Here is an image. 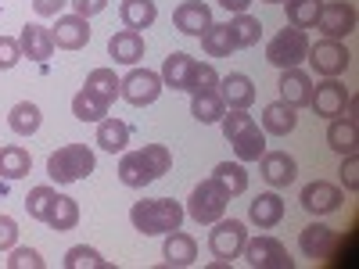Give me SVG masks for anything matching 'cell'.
I'll use <instances>...</instances> for the list:
<instances>
[{
	"label": "cell",
	"mask_w": 359,
	"mask_h": 269,
	"mask_svg": "<svg viewBox=\"0 0 359 269\" xmlns=\"http://www.w3.org/2000/svg\"><path fill=\"white\" fill-rule=\"evenodd\" d=\"M76 223H79V205H76V198L57 194L54 205H50V212H47V226L57 230V233H69V230H76Z\"/></svg>",
	"instance_id": "83f0119b"
},
{
	"label": "cell",
	"mask_w": 359,
	"mask_h": 269,
	"mask_svg": "<svg viewBox=\"0 0 359 269\" xmlns=\"http://www.w3.org/2000/svg\"><path fill=\"white\" fill-rule=\"evenodd\" d=\"M111 269V262L108 258H101V251L97 248H86V244H76V248H69L65 251V269Z\"/></svg>",
	"instance_id": "f35d334b"
},
{
	"label": "cell",
	"mask_w": 359,
	"mask_h": 269,
	"mask_svg": "<svg viewBox=\"0 0 359 269\" xmlns=\"http://www.w3.org/2000/svg\"><path fill=\"white\" fill-rule=\"evenodd\" d=\"M345 104H348V90H345V83H338V79H323L320 86H313L309 108H313L320 118H338V115H345Z\"/></svg>",
	"instance_id": "8fae6325"
},
{
	"label": "cell",
	"mask_w": 359,
	"mask_h": 269,
	"mask_svg": "<svg viewBox=\"0 0 359 269\" xmlns=\"http://www.w3.org/2000/svg\"><path fill=\"white\" fill-rule=\"evenodd\" d=\"M191 115L198 118L201 126L219 123V118L226 115V104H223V97H219V90H208V94H194V97H191Z\"/></svg>",
	"instance_id": "f1b7e54d"
},
{
	"label": "cell",
	"mask_w": 359,
	"mask_h": 269,
	"mask_svg": "<svg viewBox=\"0 0 359 269\" xmlns=\"http://www.w3.org/2000/svg\"><path fill=\"white\" fill-rule=\"evenodd\" d=\"M94 165H97V158L86 144H62L47 158V176L54 184H79V179L94 172Z\"/></svg>",
	"instance_id": "7a4b0ae2"
},
{
	"label": "cell",
	"mask_w": 359,
	"mask_h": 269,
	"mask_svg": "<svg viewBox=\"0 0 359 269\" xmlns=\"http://www.w3.org/2000/svg\"><path fill=\"white\" fill-rule=\"evenodd\" d=\"M216 90H219V97H223L226 108H248V104L255 101V83H252L245 72H230V76H223Z\"/></svg>",
	"instance_id": "d6986e66"
},
{
	"label": "cell",
	"mask_w": 359,
	"mask_h": 269,
	"mask_svg": "<svg viewBox=\"0 0 359 269\" xmlns=\"http://www.w3.org/2000/svg\"><path fill=\"white\" fill-rule=\"evenodd\" d=\"M226 29H230V36H233V47H255L262 40V22L252 18L248 11L245 15H233L226 22Z\"/></svg>",
	"instance_id": "d6a6232c"
},
{
	"label": "cell",
	"mask_w": 359,
	"mask_h": 269,
	"mask_svg": "<svg viewBox=\"0 0 359 269\" xmlns=\"http://www.w3.org/2000/svg\"><path fill=\"white\" fill-rule=\"evenodd\" d=\"M29 169H33V158H29L25 147H18V144L0 147V179H22V176H29Z\"/></svg>",
	"instance_id": "f546056e"
},
{
	"label": "cell",
	"mask_w": 359,
	"mask_h": 269,
	"mask_svg": "<svg viewBox=\"0 0 359 269\" xmlns=\"http://www.w3.org/2000/svg\"><path fill=\"white\" fill-rule=\"evenodd\" d=\"M54 198H57V191H54V187H47V184H40V187L29 191V198H25V212H29V219L47 223V212H50Z\"/></svg>",
	"instance_id": "ab89813d"
},
{
	"label": "cell",
	"mask_w": 359,
	"mask_h": 269,
	"mask_svg": "<svg viewBox=\"0 0 359 269\" xmlns=\"http://www.w3.org/2000/svg\"><path fill=\"white\" fill-rule=\"evenodd\" d=\"M208 179H216V187H219L226 198H237V194H245V191H248V172H245V162H219Z\"/></svg>",
	"instance_id": "d4e9b609"
},
{
	"label": "cell",
	"mask_w": 359,
	"mask_h": 269,
	"mask_svg": "<svg viewBox=\"0 0 359 269\" xmlns=\"http://www.w3.org/2000/svg\"><path fill=\"white\" fill-rule=\"evenodd\" d=\"M130 223L144 237H165V233L180 230L184 208H180V201H172V198H144L130 208Z\"/></svg>",
	"instance_id": "6da1fadb"
},
{
	"label": "cell",
	"mask_w": 359,
	"mask_h": 269,
	"mask_svg": "<svg viewBox=\"0 0 359 269\" xmlns=\"http://www.w3.org/2000/svg\"><path fill=\"white\" fill-rule=\"evenodd\" d=\"M40 123H43V111H40L33 101H18V104L11 108V115H8V126H11L18 137H33V133L40 130Z\"/></svg>",
	"instance_id": "1f68e13d"
},
{
	"label": "cell",
	"mask_w": 359,
	"mask_h": 269,
	"mask_svg": "<svg viewBox=\"0 0 359 269\" xmlns=\"http://www.w3.org/2000/svg\"><path fill=\"white\" fill-rule=\"evenodd\" d=\"M18 47H22V57H29V62H50L54 57V36H50V29L40 25V22H29L22 29V36H18Z\"/></svg>",
	"instance_id": "4fadbf2b"
},
{
	"label": "cell",
	"mask_w": 359,
	"mask_h": 269,
	"mask_svg": "<svg viewBox=\"0 0 359 269\" xmlns=\"http://www.w3.org/2000/svg\"><path fill=\"white\" fill-rule=\"evenodd\" d=\"M259 172H262V179L269 187H287V184H294L298 165H294V158L287 151H266L259 158Z\"/></svg>",
	"instance_id": "2e32d148"
},
{
	"label": "cell",
	"mask_w": 359,
	"mask_h": 269,
	"mask_svg": "<svg viewBox=\"0 0 359 269\" xmlns=\"http://www.w3.org/2000/svg\"><path fill=\"white\" fill-rule=\"evenodd\" d=\"M327 144H331L338 155L355 151V147H359V130H355V118H331V126H327Z\"/></svg>",
	"instance_id": "4dcf8cb0"
},
{
	"label": "cell",
	"mask_w": 359,
	"mask_h": 269,
	"mask_svg": "<svg viewBox=\"0 0 359 269\" xmlns=\"http://www.w3.org/2000/svg\"><path fill=\"white\" fill-rule=\"evenodd\" d=\"M72 4V15H83V18H94L108 8V0H69Z\"/></svg>",
	"instance_id": "7dc6e473"
},
{
	"label": "cell",
	"mask_w": 359,
	"mask_h": 269,
	"mask_svg": "<svg viewBox=\"0 0 359 269\" xmlns=\"http://www.w3.org/2000/svg\"><path fill=\"white\" fill-rule=\"evenodd\" d=\"M298 201H302V208L309 216H331L341 208V187L327 184V179H313V184L302 187V198Z\"/></svg>",
	"instance_id": "30bf717a"
},
{
	"label": "cell",
	"mask_w": 359,
	"mask_h": 269,
	"mask_svg": "<svg viewBox=\"0 0 359 269\" xmlns=\"http://www.w3.org/2000/svg\"><path fill=\"white\" fill-rule=\"evenodd\" d=\"M198 40H201V47H205L208 57H230V54L237 50V47H233V36H230V29H226V25H216V22L208 25Z\"/></svg>",
	"instance_id": "e575fe53"
},
{
	"label": "cell",
	"mask_w": 359,
	"mask_h": 269,
	"mask_svg": "<svg viewBox=\"0 0 359 269\" xmlns=\"http://www.w3.org/2000/svg\"><path fill=\"white\" fill-rule=\"evenodd\" d=\"M219 126H223V137L226 140H233V137H241V133H248L252 126H259L255 118L245 111V108H226V115L219 118Z\"/></svg>",
	"instance_id": "60d3db41"
},
{
	"label": "cell",
	"mask_w": 359,
	"mask_h": 269,
	"mask_svg": "<svg viewBox=\"0 0 359 269\" xmlns=\"http://www.w3.org/2000/svg\"><path fill=\"white\" fill-rule=\"evenodd\" d=\"M18 62H22V47H18V40H11V36H0V72L15 69Z\"/></svg>",
	"instance_id": "ee69618b"
},
{
	"label": "cell",
	"mask_w": 359,
	"mask_h": 269,
	"mask_svg": "<svg viewBox=\"0 0 359 269\" xmlns=\"http://www.w3.org/2000/svg\"><path fill=\"white\" fill-rule=\"evenodd\" d=\"M191 72H194V57L184 54V50H172L165 62H162V86L169 90H184L187 94V83H191Z\"/></svg>",
	"instance_id": "603a6c76"
},
{
	"label": "cell",
	"mask_w": 359,
	"mask_h": 269,
	"mask_svg": "<svg viewBox=\"0 0 359 269\" xmlns=\"http://www.w3.org/2000/svg\"><path fill=\"white\" fill-rule=\"evenodd\" d=\"M219 86V72L212 65H201L194 62V72H191V83H187V94H208V90H216Z\"/></svg>",
	"instance_id": "b9f144b4"
},
{
	"label": "cell",
	"mask_w": 359,
	"mask_h": 269,
	"mask_svg": "<svg viewBox=\"0 0 359 269\" xmlns=\"http://www.w3.org/2000/svg\"><path fill=\"white\" fill-rule=\"evenodd\" d=\"M306 62H309V69H313L316 76H323V79H338V76L348 69L352 54H348V47H345L341 40H320V43H309Z\"/></svg>",
	"instance_id": "52a82bcc"
},
{
	"label": "cell",
	"mask_w": 359,
	"mask_h": 269,
	"mask_svg": "<svg viewBox=\"0 0 359 269\" xmlns=\"http://www.w3.org/2000/svg\"><path fill=\"white\" fill-rule=\"evenodd\" d=\"M313 29H320L323 40H341V36L355 33V8L348 0H331V4L320 8V18Z\"/></svg>",
	"instance_id": "9c48e42d"
},
{
	"label": "cell",
	"mask_w": 359,
	"mask_h": 269,
	"mask_svg": "<svg viewBox=\"0 0 359 269\" xmlns=\"http://www.w3.org/2000/svg\"><path fill=\"white\" fill-rule=\"evenodd\" d=\"M219 8H226L230 15H245L252 8V0H219Z\"/></svg>",
	"instance_id": "681fc988"
},
{
	"label": "cell",
	"mask_w": 359,
	"mask_h": 269,
	"mask_svg": "<svg viewBox=\"0 0 359 269\" xmlns=\"http://www.w3.org/2000/svg\"><path fill=\"white\" fill-rule=\"evenodd\" d=\"M86 90L111 104L118 97V76H115V69H94V72L86 76Z\"/></svg>",
	"instance_id": "74e56055"
},
{
	"label": "cell",
	"mask_w": 359,
	"mask_h": 269,
	"mask_svg": "<svg viewBox=\"0 0 359 269\" xmlns=\"http://www.w3.org/2000/svg\"><path fill=\"white\" fill-rule=\"evenodd\" d=\"M8 269H43V255L36 248H11Z\"/></svg>",
	"instance_id": "7bdbcfd3"
},
{
	"label": "cell",
	"mask_w": 359,
	"mask_h": 269,
	"mask_svg": "<svg viewBox=\"0 0 359 269\" xmlns=\"http://www.w3.org/2000/svg\"><path fill=\"white\" fill-rule=\"evenodd\" d=\"M277 86H280V101H287L291 108H306L313 97V79L302 69H284Z\"/></svg>",
	"instance_id": "ac0fdd59"
},
{
	"label": "cell",
	"mask_w": 359,
	"mask_h": 269,
	"mask_svg": "<svg viewBox=\"0 0 359 269\" xmlns=\"http://www.w3.org/2000/svg\"><path fill=\"white\" fill-rule=\"evenodd\" d=\"M65 4H69V0H33V11H36L40 18H57Z\"/></svg>",
	"instance_id": "c3c4849f"
},
{
	"label": "cell",
	"mask_w": 359,
	"mask_h": 269,
	"mask_svg": "<svg viewBox=\"0 0 359 269\" xmlns=\"http://www.w3.org/2000/svg\"><path fill=\"white\" fill-rule=\"evenodd\" d=\"M298 248H302L306 258H331L334 248H338V233L323 223H313L298 233Z\"/></svg>",
	"instance_id": "9a60e30c"
},
{
	"label": "cell",
	"mask_w": 359,
	"mask_h": 269,
	"mask_svg": "<svg viewBox=\"0 0 359 269\" xmlns=\"http://www.w3.org/2000/svg\"><path fill=\"white\" fill-rule=\"evenodd\" d=\"M172 25L184 36H201L205 29L212 25V8H208L205 0H184V4L172 11Z\"/></svg>",
	"instance_id": "5bb4252c"
},
{
	"label": "cell",
	"mask_w": 359,
	"mask_h": 269,
	"mask_svg": "<svg viewBox=\"0 0 359 269\" xmlns=\"http://www.w3.org/2000/svg\"><path fill=\"white\" fill-rule=\"evenodd\" d=\"M72 115L79 118V123H101V118L108 115V101H101L97 94H90V90L83 86L72 97Z\"/></svg>",
	"instance_id": "836d02e7"
},
{
	"label": "cell",
	"mask_w": 359,
	"mask_h": 269,
	"mask_svg": "<svg viewBox=\"0 0 359 269\" xmlns=\"http://www.w3.org/2000/svg\"><path fill=\"white\" fill-rule=\"evenodd\" d=\"M306 50H309V36H306V29H280V33L266 43V62L273 65V69H298L306 62Z\"/></svg>",
	"instance_id": "3957f363"
},
{
	"label": "cell",
	"mask_w": 359,
	"mask_h": 269,
	"mask_svg": "<svg viewBox=\"0 0 359 269\" xmlns=\"http://www.w3.org/2000/svg\"><path fill=\"white\" fill-rule=\"evenodd\" d=\"M18 241V223L11 216H0V251H11Z\"/></svg>",
	"instance_id": "bcb514c9"
},
{
	"label": "cell",
	"mask_w": 359,
	"mask_h": 269,
	"mask_svg": "<svg viewBox=\"0 0 359 269\" xmlns=\"http://www.w3.org/2000/svg\"><path fill=\"white\" fill-rule=\"evenodd\" d=\"M284 4H287V25H294V29H313L316 18H320L323 0H284Z\"/></svg>",
	"instance_id": "8d00e7d4"
},
{
	"label": "cell",
	"mask_w": 359,
	"mask_h": 269,
	"mask_svg": "<svg viewBox=\"0 0 359 269\" xmlns=\"http://www.w3.org/2000/svg\"><path fill=\"white\" fill-rule=\"evenodd\" d=\"M118 179H123V187H147V184H155V169L147 165L144 151H126L123 162H118Z\"/></svg>",
	"instance_id": "cb8c5ba5"
},
{
	"label": "cell",
	"mask_w": 359,
	"mask_h": 269,
	"mask_svg": "<svg viewBox=\"0 0 359 269\" xmlns=\"http://www.w3.org/2000/svg\"><path fill=\"white\" fill-rule=\"evenodd\" d=\"M162 258H165V265H176V269L194 265L198 262V241L191 233H184V230H172V233H165Z\"/></svg>",
	"instance_id": "e0dca14e"
},
{
	"label": "cell",
	"mask_w": 359,
	"mask_h": 269,
	"mask_svg": "<svg viewBox=\"0 0 359 269\" xmlns=\"http://www.w3.org/2000/svg\"><path fill=\"white\" fill-rule=\"evenodd\" d=\"M54 47L62 50H83L90 43V18L83 15H57V25L50 29Z\"/></svg>",
	"instance_id": "7c38bea8"
},
{
	"label": "cell",
	"mask_w": 359,
	"mask_h": 269,
	"mask_svg": "<svg viewBox=\"0 0 359 269\" xmlns=\"http://www.w3.org/2000/svg\"><path fill=\"white\" fill-rule=\"evenodd\" d=\"M248 241V230L241 219H216L212 223V233H208V251L216 255V262H233L241 258V248Z\"/></svg>",
	"instance_id": "5b68a950"
},
{
	"label": "cell",
	"mask_w": 359,
	"mask_h": 269,
	"mask_svg": "<svg viewBox=\"0 0 359 269\" xmlns=\"http://www.w3.org/2000/svg\"><path fill=\"white\" fill-rule=\"evenodd\" d=\"M266 4H284V0H266Z\"/></svg>",
	"instance_id": "f907efd6"
},
{
	"label": "cell",
	"mask_w": 359,
	"mask_h": 269,
	"mask_svg": "<svg viewBox=\"0 0 359 269\" xmlns=\"http://www.w3.org/2000/svg\"><path fill=\"white\" fill-rule=\"evenodd\" d=\"M298 126V108H291L287 101H273L262 108V133L269 137H287Z\"/></svg>",
	"instance_id": "44dd1931"
},
{
	"label": "cell",
	"mask_w": 359,
	"mask_h": 269,
	"mask_svg": "<svg viewBox=\"0 0 359 269\" xmlns=\"http://www.w3.org/2000/svg\"><path fill=\"white\" fill-rule=\"evenodd\" d=\"M341 187L345 191H359V155L348 151L345 162H341Z\"/></svg>",
	"instance_id": "f6af8a7d"
},
{
	"label": "cell",
	"mask_w": 359,
	"mask_h": 269,
	"mask_svg": "<svg viewBox=\"0 0 359 269\" xmlns=\"http://www.w3.org/2000/svg\"><path fill=\"white\" fill-rule=\"evenodd\" d=\"M230 144H233L237 162H259V158L266 155V133H262L259 126H252V130L241 133V137H233Z\"/></svg>",
	"instance_id": "d590c367"
},
{
	"label": "cell",
	"mask_w": 359,
	"mask_h": 269,
	"mask_svg": "<svg viewBox=\"0 0 359 269\" xmlns=\"http://www.w3.org/2000/svg\"><path fill=\"white\" fill-rule=\"evenodd\" d=\"M226 205H230V198L216 187V179H201V184L194 187V194H191V201H187V212H191L194 223L212 226L216 219L226 216Z\"/></svg>",
	"instance_id": "277c9868"
},
{
	"label": "cell",
	"mask_w": 359,
	"mask_h": 269,
	"mask_svg": "<svg viewBox=\"0 0 359 269\" xmlns=\"http://www.w3.org/2000/svg\"><path fill=\"white\" fill-rule=\"evenodd\" d=\"M241 258L252 265V269H294V258L287 255V248L277 241V237H248L245 248H241Z\"/></svg>",
	"instance_id": "8992f818"
},
{
	"label": "cell",
	"mask_w": 359,
	"mask_h": 269,
	"mask_svg": "<svg viewBox=\"0 0 359 269\" xmlns=\"http://www.w3.org/2000/svg\"><path fill=\"white\" fill-rule=\"evenodd\" d=\"M162 90H165V86H162V76L151 72V69H137V65H133L123 79H118V97H126V101L137 104V108L155 104Z\"/></svg>",
	"instance_id": "ba28073f"
},
{
	"label": "cell",
	"mask_w": 359,
	"mask_h": 269,
	"mask_svg": "<svg viewBox=\"0 0 359 269\" xmlns=\"http://www.w3.org/2000/svg\"><path fill=\"white\" fill-rule=\"evenodd\" d=\"M248 219L259 226V230H273L280 219H284V198L280 194H259L252 205H248Z\"/></svg>",
	"instance_id": "7402d4cb"
},
{
	"label": "cell",
	"mask_w": 359,
	"mask_h": 269,
	"mask_svg": "<svg viewBox=\"0 0 359 269\" xmlns=\"http://www.w3.org/2000/svg\"><path fill=\"white\" fill-rule=\"evenodd\" d=\"M126 144H130V126L123 123V118H101L97 123V147L108 155H118V151H126Z\"/></svg>",
	"instance_id": "484cf974"
},
{
	"label": "cell",
	"mask_w": 359,
	"mask_h": 269,
	"mask_svg": "<svg viewBox=\"0 0 359 269\" xmlns=\"http://www.w3.org/2000/svg\"><path fill=\"white\" fill-rule=\"evenodd\" d=\"M118 18H123L126 29H147V25H155L158 18V8H155V0H123V8H118Z\"/></svg>",
	"instance_id": "4316f807"
},
{
	"label": "cell",
	"mask_w": 359,
	"mask_h": 269,
	"mask_svg": "<svg viewBox=\"0 0 359 269\" xmlns=\"http://www.w3.org/2000/svg\"><path fill=\"white\" fill-rule=\"evenodd\" d=\"M108 54L118 65H137L144 57V36L137 33V29H118V33H111V40H108Z\"/></svg>",
	"instance_id": "ffe728a7"
}]
</instances>
